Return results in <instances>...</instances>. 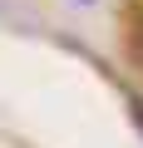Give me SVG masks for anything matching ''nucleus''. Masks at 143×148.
<instances>
[{"instance_id": "obj_1", "label": "nucleus", "mask_w": 143, "mask_h": 148, "mask_svg": "<svg viewBox=\"0 0 143 148\" xmlns=\"http://www.w3.org/2000/svg\"><path fill=\"white\" fill-rule=\"evenodd\" d=\"M133 123H138V128H143V104H133Z\"/></svg>"}]
</instances>
